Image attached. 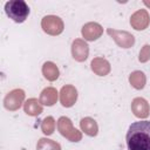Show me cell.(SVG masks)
Listing matches in <instances>:
<instances>
[{"mask_svg":"<svg viewBox=\"0 0 150 150\" xmlns=\"http://www.w3.org/2000/svg\"><path fill=\"white\" fill-rule=\"evenodd\" d=\"M23 100H25V91L22 89H13L5 96L4 105L7 110L14 111L21 107Z\"/></svg>","mask_w":150,"mask_h":150,"instance_id":"obj_6","label":"cell"},{"mask_svg":"<svg viewBox=\"0 0 150 150\" xmlns=\"http://www.w3.org/2000/svg\"><path fill=\"white\" fill-rule=\"evenodd\" d=\"M89 54V46L82 39H75L71 43V55L74 60L79 62H83L87 60Z\"/></svg>","mask_w":150,"mask_h":150,"instance_id":"obj_8","label":"cell"},{"mask_svg":"<svg viewBox=\"0 0 150 150\" xmlns=\"http://www.w3.org/2000/svg\"><path fill=\"white\" fill-rule=\"evenodd\" d=\"M131 111L138 118H146L149 116V103L143 97H136L131 102Z\"/></svg>","mask_w":150,"mask_h":150,"instance_id":"obj_11","label":"cell"},{"mask_svg":"<svg viewBox=\"0 0 150 150\" xmlns=\"http://www.w3.org/2000/svg\"><path fill=\"white\" fill-rule=\"evenodd\" d=\"M80 127H81V130L86 135H88L90 137L96 136L97 132H98V125H97L96 121L94 118H91V117H84V118H82L81 122H80Z\"/></svg>","mask_w":150,"mask_h":150,"instance_id":"obj_14","label":"cell"},{"mask_svg":"<svg viewBox=\"0 0 150 150\" xmlns=\"http://www.w3.org/2000/svg\"><path fill=\"white\" fill-rule=\"evenodd\" d=\"M82 36L84 38V40L87 41H95L97 40L102 33H103V28L100 23L97 22H88L82 27Z\"/></svg>","mask_w":150,"mask_h":150,"instance_id":"obj_10","label":"cell"},{"mask_svg":"<svg viewBox=\"0 0 150 150\" xmlns=\"http://www.w3.org/2000/svg\"><path fill=\"white\" fill-rule=\"evenodd\" d=\"M36 150H61V145L49 138H40L36 144Z\"/></svg>","mask_w":150,"mask_h":150,"instance_id":"obj_18","label":"cell"},{"mask_svg":"<svg viewBox=\"0 0 150 150\" xmlns=\"http://www.w3.org/2000/svg\"><path fill=\"white\" fill-rule=\"evenodd\" d=\"M91 70L98 76H105L110 73V63L103 57H95L90 63Z\"/></svg>","mask_w":150,"mask_h":150,"instance_id":"obj_12","label":"cell"},{"mask_svg":"<svg viewBox=\"0 0 150 150\" xmlns=\"http://www.w3.org/2000/svg\"><path fill=\"white\" fill-rule=\"evenodd\" d=\"M129 82L130 84L135 88V89H143L144 86H145V82H146V77L144 75L143 71L141 70H135L130 74L129 76Z\"/></svg>","mask_w":150,"mask_h":150,"instance_id":"obj_17","label":"cell"},{"mask_svg":"<svg viewBox=\"0 0 150 150\" xmlns=\"http://www.w3.org/2000/svg\"><path fill=\"white\" fill-rule=\"evenodd\" d=\"M41 130L45 135H52L55 130V121L52 116H47L41 123Z\"/></svg>","mask_w":150,"mask_h":150,"instance_id":"obj_19","label":"cell"},{"mask_svg":"<svg viewBox=\"0 0 150 150\" xmlns=\"http://www.w3.org/2000/svg\"><path fill=\"white\" fill-rule=\"evenodd\" d=\"M77 100V90L71 84H66L60 90V102L63 107L70 108Z\"/></svg>","mask_w":150,"mask_h":150,"instance_id":"obj_7","label":"cell"},{"mask_svg":"<svg viewBox=\"0 0 150 150\" xmlns=\"http://www.w3.org/2000/svg\"><path fill=\"white\" fill-rule=\"evenodd\" d=\"M5 12L9 19L21 23L29 15V7L23 0H9L5 4Z\"/></svg>","mask_w":150,"mask_h":150,"instance_id":"obj_2","label":"cell"},{"mask_svg":"<svg viewBox=\"0 0 150 150\" xmlns=\"http://www.w3.org/2000/svg\"><path fill=\"white\" fill-rule=\"evenodd\" d=\"M107 33L112 38V40L116 42V45L121 48H130L135 43V36L129 32L108 28Z\"/></svg>","mask_w":150,"mask_h":150,"instance_id":"obj_5","label":"cell"},{"mask_svg":"<svg viewBox=\"0 0 150 150\" xmlns=\"http://www.w3.org/2000/svg\"><path fill=\"white\" fill-rule=\"evenodd\" d=\"M42 74L48 81H55V80H57V77L60 75V71H59L57 66L54 62L47 61L42 66Z\"/></svg>","mask_w":150,"mask_h":150,"instance_id":"obj_16","label":"cell"},{"mask_svg":"<svg viewBox=\"0 0 150 150\" xmlns=\"http://www.w3.org/2000/svg\"><path fill=\"white\" fill-rule=\"evenodd\" d=\"M41 27H42L45 33H47L49 35H53V36H56V35H60L63 32L64 25H63L62 19H60L59 16L47 15L42 19Z\"/></svg>","mask_w":150,"mask_h":150,"instance_id":"obj_4","label":"cell"},{"mask_svg":"<svg viewBox=\"0 0 150 150\" xmlns=\"http://www.w3.org/2000/svg\"><path fill=\"white\" fill-rule=\"evenodd\" d=\"M149 23H150V16L145 9L136 11L130 18V25L136 30H143L148 28Z\"/></svg>","mask_w":150,"mask_h":150,"instance_id":"obj_9","label":"cell"},{"mask_svg":"<svg viewBox=\"0 0 150 150\" xmlns=\"http://www.w3.org/2000/svg\"><path fill=\"white\" fill-rule=\"evenodd\" d=\"M57 90L53 87H48V88H45L41 94H40V102L41 104L43 105H47V107H52L56 103L57 101Z\"/></svg>","mask_w":150,"mask_h":150,"instance_id":"obj_13","label":"cell"},{"mask_svg":"<svg viewBox=\"0 0 150 150\" xmlns=\"http://www.w3.org/2000/svg\"><path fill=\"white\" fill-rule=\"evenodd\" d=\"M144 5H146L148 7H150V1H146V0H145V1H144Z\"/></svg>","mask_w":150,"mask_h":150,"instance_id":"obj_21","label":"cell"},{"mask_svg":"<svg viewBox=\"0 0 150 150\" xmlns=\"http://www.w3.org/2000/svg\"><path fill=\"white\" fill-rule=\"evenodd\" d=\"M23 110L29 116H38L42 112V104L36 98H29L23 103Z\"/></svg>","mask_w":150,"mask_h":150,"instance_id":"obj_15","label":"cell"},{"mask_svg":"<svg viewBox=\"0 0 150 150\" xmlns=\"http://www.w3.org/2000/svg\"><path fill=\"white\" fill-rule=\"evenodd\" d=\"M139 62H146L150 60V45H144L143 48L139 52V56H138Z\"/></svg>","mask_w":150,"mask_h":150,"instance_id":"obj_20","label":"cell"},{"mask_svg":"<svg viewBox=\"0 0 150 150\" xmlns=\"http://www.w3.org/2000/svg\"><path fill=\"white\" fill-rule=\"evenodd\" d=\"M129 150H150V121L134 122L125 136Z\"/></svg>","mask_w":150,"mask_h":150,"instance_id":"obj_1","label":"cell"},{"mask_svg":"<svg viewBox=\"0 0 150 150\" xmlns=\"http://www.w3.org/2000/svg\"><path fill=\"white\" fill-rule=\"evenodd\" d=\"M57 130L63 137H66L70 142H80L82 139V132L74 128L70 118L66 116H61L57 120Z\"/></svg>","mask_w":150,"mask_h":150,"instance_id":"obj_3","label":"cell"}]
</instances>
